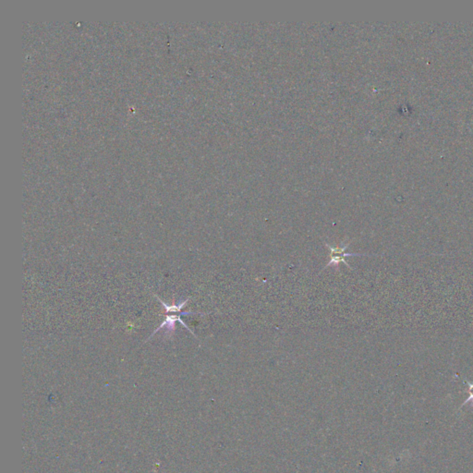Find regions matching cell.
<instances>
[{"label":"cell","instance_id":"cell-3","mask_svg":"<svg viewBox=\"0 0 473 473\" xmlns=\"http://www.w3.org/2000/svg\"><path fill=\"white\" fill-rule=\"evenodd\" d=\"M155 297L158 299L159 303L162 304L164 309L166 310V313L167 314H169V313H179V312H181V310L186 306L187 303H189V299H187L185 301L179 303V304H173V305H167V303H164L163 301L158 298L156 295L155 294Z\"/></svg>","mask_w":473,"mask_h":473},{"label":"cell","instance_id":"cell-4","mask_svg":"<svg viewBox=\"0 0 473 473\" xmlns=\"http://www.w3.org/2000/svg\"><path fill=\"white\" fill-rule=\"evenodd\" d=\"M463 382H464V384H466V385L468 386V393L470 394V396H469V397L464 401V403L461 405V408L464 407L466 404L472 403L473 405V383H471V382H469V381L466 380V379H464Z\"/></svg>","mask_w":473,"mask_h":473},{"label":"cell","instance_id":"cell-2","mask_svg":"<svg viewBox=\"0 0 473 473\" xmlns=\"http://www.w3.org/2000/svg\"><path fill=\"white\" fill-rule=\"evenodd\" d=\"M194 314H201V315H202L203 313L193 312V311H181V312H179V313H177V314H173V313L167 314L166 320L164 321L163 323H162L160 326H158V327L155 329L154 333L151 334V336H150L149 338H147L146 341H148L150 338H152L157 332H159V331H161V330H163V329L165 330V334L167 335L168 337H171L172 334H173V333H174L175 330H176V324H177L178 322L180 323L182 326H184L189 332L193 334L195 337H197V336L195 335V334L189 328V326H187L186 324L180 318L182 315H194Z\"/></svg>","mask_w":473,"mask_h":473},{"label":"cell","instance_id":"cell-1","mask_svg":"<svg viewBox=\"0 0 473 473\" xmlns=\"http://www.w3.org/2000/svg\"><path fill=\"white\" fill-rule=\"evenodd\" d=\"M350 243H351V241H349L348 243H345L344 241H342L338 246H332V245H330V244L326 243V247L330 250V260H329L328 264H326L325 269L327 268V267H329V266H332V265L335 266L337 269H339V264H341V263L346 264L350 269H353V268L347 263V261H346V258H347V257H350V256H351V257H352V256H370L368 255V254L347 252L346 250L349 248Z\"/></svg>","mask_w":473,"mask_h":473}]
</instances>
